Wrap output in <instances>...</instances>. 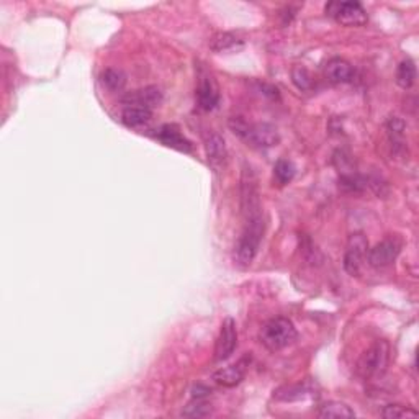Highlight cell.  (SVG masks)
I'll list each match as a JSON object with an SVG mask.
<instances>
[{"label": "cell", "mask_w": 419, "mask_h": 419, "mask_svg": "<svg viewBox=\"0 0 419 419\" xmlns=\"http://www.w3.org/2000/svg\"><path fill=\"white\" fill-rule=\"evenodd\" d=\"M382 416L387 419H403V418H416L418 413L408 407H401V404H389L383 408Z\"/></svg>", "instance_id": "603a6c76"}, {"label": "cell", "mask_w": 419, "mask_h": 419, "mask_svg": "<svg viewBox=\"0 0 419 419\" xmlns=\"http://www.w3.org/2000/svg\"><path fill=\"white\" fill-rule=\"evenodd\" d=\"M369 254V241L364 233H354L349 236L344 254V269L347 274L359 275Z\"/></svg>", "instance_id": "8992f818"}, {"label": "cell", "mask_w": 419, "mask_h": 419, "mask_svg": "<svg viewBox=\"0 0 419 419\" xmlns=\"http://www.w3.org/2000/svg\"><path fill=\"white\" fill-rule=\"evenodd\" d=\"M295 172H297L295 166L287 159H280L274 167V177L280 185H285L288 184V182H292L293 177H295Z\"/></svg>", "instance_id": "ffe728a7"}, {"label": "cell", "mask_w": 419, "mask_h": 419, "mask_svg": "<svg viewBox=\"0 0 419 419\" xmlns=\"http://www.w3.org/2000/svg\"><path fill=\"white\" fill-rule=\"evenodd\" d=\"M212 51L220 53V55H228V53H238L244 48V41L233 33H218L210 41Z\"/></svg>", "instance_id": "9a60e30c"}, {"label": "cell", "mask_w": 419, "mask_h": 419, "mask_svg": "<svg viewBox=\"0 0 419 419\" xmlns=\"http://www.w3.org/2000/svg\"><path fill=\"white\" fill-rule=\"evenodd\" d=\"M124 104L127 105H142L146 106V109L153 110L156 109V106H159L160 104H162V92L159 91L158 87H145V89H140V91L133 92L130 93V95L124 99Z\"/></svg>", "instance_id": "4fadbf2b"}, {"label": "cell", "mask_w": 419, "mask_h": 419, "mask_svg": "<svg viewBox=\"0 0 419 419\" xmlns=\"http://www.w3.org/2000/svg\"><path fill=\"white\" fill-rule=\"evenodd\" d=\"M401 251V243L396 238H387L369 249L367 262L375 269H385L393 264Z\"/></svg>", "instance_id": "52a82bcc"}, {"label": "cell", "mask_w": 419, "mask_h": 419, "mask_svg": "<svg viewBox=\"0 0 419 419\" xmlns=\"http://www.w3.org/2000/svg\"><path fill=\"white\" fill-rule=\"evenodd\" d=\"M324 10L344 26H364L369 20L367 12L359 2H329Z\"/></svg>", "instance_id": "5b68a950"}, {"label": "cell", "mask_w": 419, "mask_h": 419, "mask_svg": "<svg viewBox=\"0 0 419 419\" xmlns=\"http://www.w3.org/2000/svg\"><path fill=\"white\" fill-rule=\"evenodd\" d=\"M210 413H212V407H210L208 403H205L203 398H195L192 403L187 404L184 411H182V416L205 418V416H210Z\"/></svg>", "instance_id": "44dd1931"}, {"label": "cell", "mask_w": 419, "mask_h": 419, "mask_svg": "<svg viewBox=\"0 0 419 419\" xmlns=\"http://www.w3.org/2000/svg\"><path fill=\"white\" fill-rule=\"evenodd\" d=\"M292 80L300 91L306 92L313 89V77H311L308 69L301 68V66H297V68L292 69Z\"/></svg>", "instance_id": "7402d4cb"}, {"label": "cell", "mask_w": 419, "mask_h": 419, "mask_svg": "<svg viewBox=\"0 0 419 419\" xmlns=\"http://www.w3.org/2000/svg\"><path fill=\"white\" fill-rule=\"evenodd\" d=\"M389 128H390L391 133H395V135H401V133H403V130H404V123L401 122L400 118L393 117V118H390Z\"/></svg>", "instance_id": "d4e9b609"}, {"label": "cell", "mask_w": 419, "mask_h": 419, "mask_svg": "<svg viewBox=\"0 0 419 419\" xmlns=\"http://www.w3.org/2000/svg\"><path fill=\"white\" fill-rule=\"evenodd\" d=\"M100 79L102 84H104V86L111 92L123 91V87L127 86V75H124L123 71L120 69H113V68L106 69L102 73Z\"/></svg>", "instance_id": "d6986e66"}, {"label": "cell", "mask_w": 419, "mask_h": 419, "mask_svg": "<svg viewBox=\"0 0 419 419\" xmlns=\"http://www.w3.org/2000/svg\"><path fill=\"white\" fill-rule=\"evenodd\" d=\"M197 102L202 110H213L220 102V89L210 74H202L197 87Z\"/></svg>", "instance_id": "9c48e42d"}, {"label": "cell", "mask_w": 419, "mask_h": 419, "mask_svg": "<svg viewBox=\"0 0 419 419\" xmlns=\"http://www.w3.org/2000/svg\"><path fill=\"white\" fill-rule=\"evenodd\" d=\"M151 118H153V110L136 104L127 105L122 113L123 123L130 128H140L142 124L148 123Z\"/></svg>", "instance_id": "2e32d148"}, {"label": "cell", "mask_w": 419, "mask_h": 419, "mask_svg": "<svg viewBox=\"0 0 419 419\" xmlns=\"http://www.w3.org/2000/svg\"><path fill=\"white\" fill-rule=\"evenodd\" d=\"M236 347H238V329H236V323L233 318H226L223 321L220 336H218L215 346L216 362H221V360L228 359L234 352Z\"/></svg>", "instance_id": "ba28073f"}, {"label": "cell", "mask_w": 419, "mask_h": 419, "mask_svg": "<svg viewBox=\"0 0 419 419\" xmlns=\"http://www.w3.org/2000/svg\"><path fill=\"white\" fill-rule=\"evenodd\" d=\"M248 367H249L248 359H243V360H239L238 364L216 370V372L213 373L212 378L218 383V385L228 387V389H231V387L239 385V383L244 380V377H246V372H248Z\"/></svg>", "instance_id": "8fae6325"}, {"label": "cell", "mask_w": 419, "mask_h": 419, "mask_svg": "<svg viewBox=\"0 0 419 419\" xmlns=\"http://www.w3.org/2000/svg\"><path fill=\"white\" fill-rule=\"evenodd\" d=\"M318 416L323 418V419L355 418V413H354V409H351L344 403H339V401H329V403L321 407Z\"/></svg>", "instance_id": "ac0fdd59"}, {"label": "cell", "mask_w": 419, "mask_h": 419, "mask_svg": "<svg viewBox=\"0 0 419 419\" xmlns=\"http://www.w3.org/2000/svg\"><path fill=\"white\" fill-rule=\"evenodd\" d=\"M306 393H310V389L306 385H297V387H287V389L279 390L275 393V398L283 400V401H293V400H300L305 396Z\"/></svg>", "instance_id": "cb8c5ba5"}, {"label": "cell", "mask_w": 419, "mask_h": 419, "mask_svg": "<svg viewBox=\"0 0 419 419\" xmlns=\"http://www.w3.org/2000/svg\"><path fill=\"white\" fill-rule=\"evenodd\" d=\"M156 138L162 142V145L169 146V148L184 151V153H190L192 151V142L182 135V131L176 124H162L156 133Z\"/></svg>", "instance_id": "7c38bea8"}, {"label": "cell", "mask_w": 419, "mask_h": 419, "mask_svg": "<svg viewBox=\"0 0 419 419\" xmlns=\"http://www.w3.org/2000/svg\"><path fill=\"white\" fill-rule=\"evenodd\" d=\"M324 75L333 84H346L351 82L352 77H354V69L347 61L334 57L324 68Z\"/></svg>", "instance_id": "5bb4252c"}, {"label": "cell", "mask_w": 419, "mask_h": 419, "mask_svg": "<svg viewBox=\"0 0 419 419\" xmlns=\"http://www.w3.org/2000/svg\"><path fill=\"white\" fill-rule=\"evenodd\" d=\"M297 339V329L287 318H274L262 328L261 341L267 349L275 352L282 351Z\"/></svg>", "instance_id": "3957f363"}, {"label": "cell", "mask_w": 419, "mask_h": 419, "mask_svg": "<svg viewBox=\"0 0 419 419\" xmlns=\"http://www.w3.org/2000/svg\"><path fill=\"white\" fill-rule=\"evenodd\" d=\"M241 208H243L244 226L234 249V259L239 266L248 267L259 251L262 234H264V218L259 190L251 169H244L241 184Z\"/></svg>", "instance_id": "6da1fadb"}, {"label": "cell", "mask_w": 419, "mask_h": 419, "mask_svg": "<svg viewBox=\"0 0 419 419\" xmlns=\"http://www.w3.org/2000/svg\"><path fill=\"white\" fill-rule=\"evenodd\" d=\"M390 346L387 341H375L364 352L357 364L359 373L364 378L380 377L389 367Z\"/></svg>", "instance_id": "277c9868"}, {"label": "cell", "mask_w": 419, "mask_h": 419, "mask_svg": "<svg viewBox=\"0 0 419 419\" xmlns=\"http://www.w3.org/2000/svg\"><path fill=\"white\" fill-rule=\"evenodd\" d=\"M230 127L234 131V135L243 138L249 145L257 146V148H272V146L279 145L280 141L277 128L269 123L251 124L244 118L234 117L230 120Z\"/></svg>", "instance_id": "7a4b0ae2"}, {"label": "cell", "mask_w": 419, "mask_h": 419, "mask_svg": "<svg viewBox=\"0 0 419 419\" xmlns=\"http://www.w3.org/2000/svg\"><path fill=\"white\" fill-rule=\"evenodd\" d=\"M205 151H207V159L210 167L215 172H220L221 169L226 166V159H228V153H226L225 140L216 133H212L205 141Z\"/></svg>", "instance_id": "30bf717a"}, {"label": "cell", "mask_w": 419, "mask_h": 419, "mask_svg": "<svg viewBox=\"0 0 419 419\" xmlns=\"http://www.w3.org/2000/svg\"><path fill=\"white\" fill-rule=\"evenodd\" d=\"M414 80H416V66L411 59H404L400 62L398 69H396V84L401 89H411Z\"/></svg>", "instance_id": "e0dca14e"}]
</instances>
